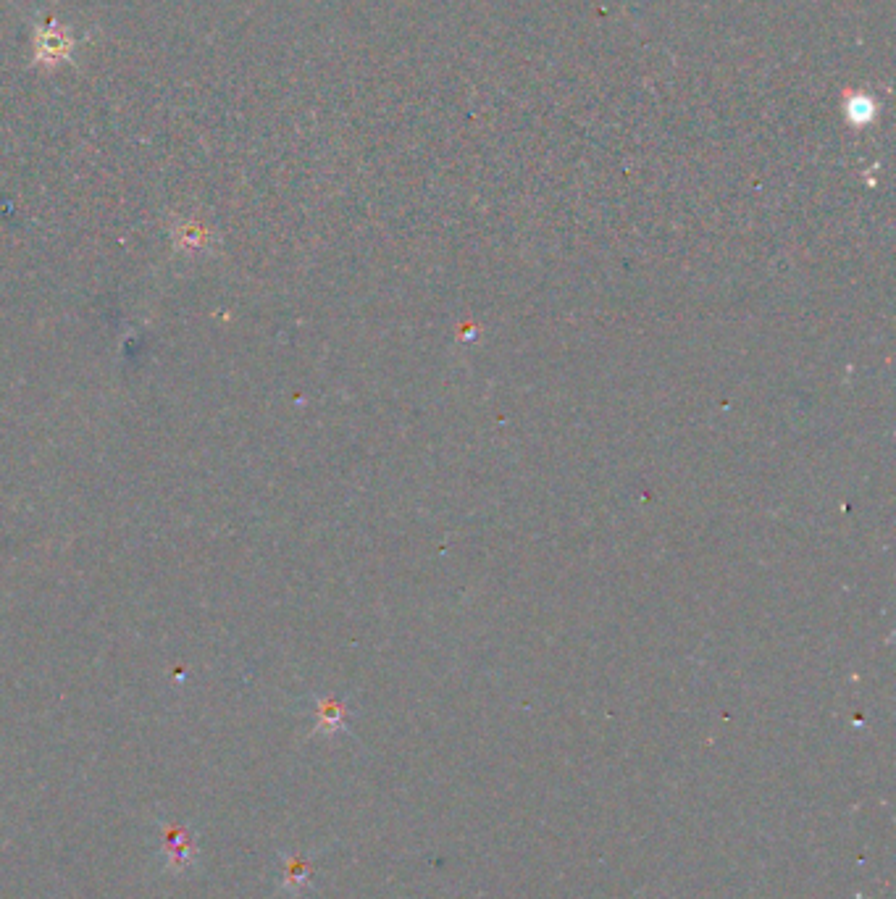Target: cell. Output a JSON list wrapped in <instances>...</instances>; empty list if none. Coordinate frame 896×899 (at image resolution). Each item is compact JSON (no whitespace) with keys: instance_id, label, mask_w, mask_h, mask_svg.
I'll use <instances>...</instances> for the list:
<instances>
[{"instance_id":"cell-1","label":"cell","mask_w":896,"mask_h":899,"mask_svg":"<svg viewBox=\"0 0 896 899\" xmlns=\"http://www.w3.org/2000/svg\"><path fill=\"white\" fill-rule=\"evenodd\" d=\"M77 53V37L71 35V29L61 24L53 16H45L35 24L32 32V58L40 69H58V66L71 64Z\"/></svg>"},{"instance_id":"cell-2","label":"cell","mask_w":896,"mask_h":899,"mask_svg":"<svg viewBox=\"0 0 896 899\" xmlns=\"http://www.w3.org/2000/svg\"><path fill=\"white\" fill-rule=\"evenodd\" d=\"M177 242L179 245H190V248H200L208 242V234L198 221H184L177 227Z\"/></svg>"}]
</instances>
